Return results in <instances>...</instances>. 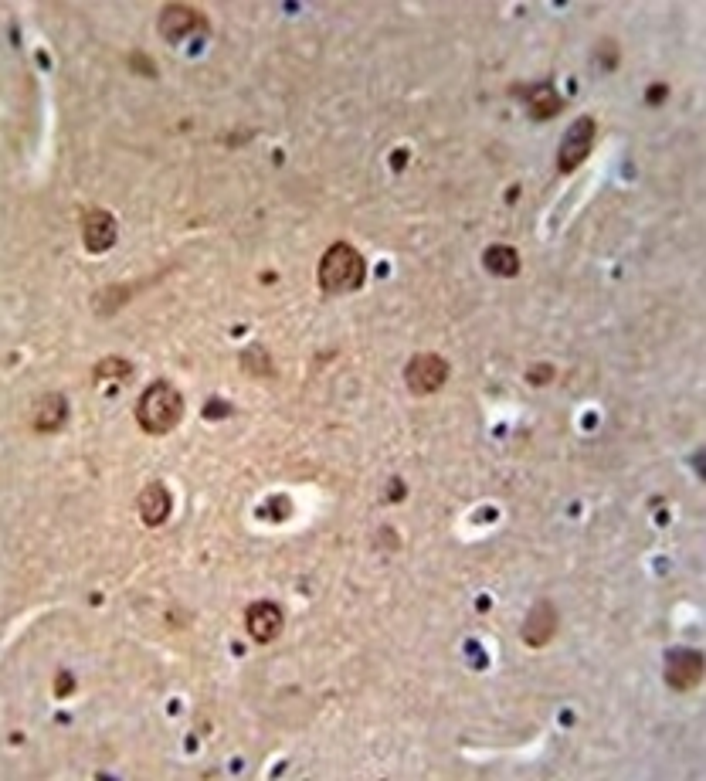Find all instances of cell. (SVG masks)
<instances>
[{
  "mask_svg": "<svg viewBox=\"0 0 706 781\" xmlns=\"http://www.w3.org/2000/svg\"><path fill=\"white\" fill-rule=\"evenodd\" d=\"M184 418V394L170 381H153L136 401V422L146 435H167L174 432Z\"/></svg>",
  "mask_w": 706,
  "mask_h": 781,
  "instance_id": "1",
  "label": "cell"
},
{
  "mask_svg": "<svg viewBox=\"0 0 706 781\" xmlns=\"http://www.w3.org/2000/svg\"><path fill=\"white\" fill-rule=\"evenodd\" d=\"M316 279H320V289L323 293H357L367 279V262L364 255L357 252L353 245L347 242H337L323 252L320 259V269H316Z\"/></svg>",
  "mask_w": 706,
  "mask_h": 781,
  "instance_id": "2",
  "label": "cell"
},
{
  "mask_svg": "<svg viewBox=\"0 0 706 781\" xmlns=\"http://www.w3.org/2000/svg\"><path fill=\"white\" fill-rule=\"evenodd\" d=\"M594 140H598V119L594 116L574 119L571 130H567L561 140V150H557V167H561V174H571V170H578L581 163L591 157Z\"/></svg>",
  "mask_w": 706,
  "mask_h": 781,
  "instance_id": "3",
  "label": "cell"
},
{
  "mask_svg": "<svg viewBox=\"0 0 706 781\" xmlns=\"http://www.w3.org/2000/svg\"><path fill=\"white\" fill-rule=\"evenodd\" d=\"M449 381V360L438 354H418L404 367V384L411 394H435Z\"/></svg>",
  "mask_w": 706,
  "mask_h": 781,
  "instance_id": "4",
  "label": "cell"
},
{
  "mask_svg": "<svg viewBox=\"0 0 706 781\" xmlns=\"http://www.w3.org/2000/svg\"><path fill=\"white\" fill-rule=\"evenodd\" d=\"M703 680V652L696 649H669L666 652V683L673 690H696Z\"/></svg>",
  "mask_w": 706,
  "mask_h": 781,
  "instance_id": "5",
  "label": "cell"
},
{
  "mask_svg": "<svg viewBox=\"0 0 706 781\" xmlns=\"http://www.w3.org/2000/svg\"><path fill=\"white\" fill-rule=\"evenodd\" d=\"M208 24H204V17H201V11L197 7H191V4H167L160 11V34L167 41H184V38H191L194 31H204Z\"/></svg>",
  "mask_w": 706,
  "mask_h": 781,
  "instance_id": "6",
  "label": "cell"
},
{
  "mask_svg": "<svg viewBox=\"0 0 706 781\" xmlns=\"http://www.w3.org/2000/svg\"><path fill=\"white\" fill-rule=\"evenodd\" d=\"M82 245L85 252L102 255L116 245V218L102 208H89L82 214Z\"/></svg>",
  "mask_w": 706,
  "mask_h": 781,
  "instance_id": "7",
  "label": "cell"
},
{
  "mask_svg": "<svg viewBox=\"0 0 706 781\" xmlns=\"http://www.w3.org/2000/svg\"><path fill=\"white\" fill-rule=\"evenodd\" d=\"M245 625H248V635H252L255 642H275L282 635V625H286V619H282V608L275 602H255L252 608L245 612Z\"/></svg>",
  "mask_w": 706,
  "mask_h": 781,
  "instance_id": "8",
  "label": "cell"
},
{
  "mask_svg": "<svg viewBox=\"0 0 706 781\" xmlns=\"http://www.w3.org/2000/svg\"><path fill=\"white\" fill-rule=\"evenodd\" d=\"M554 635H557V608L550 602H537L530 608L527 622H523V642H527L530 649H540V646H547Z\"/></svg>",
  "mask_w": 706,
  "mask_h": 781,
  "instance_id": "9",
  "label": "cell"
},
{
  "mask_svg": "<svg viewBox=\"0 0 706 781\" xmlns=\"http://www.w3.org/2000/svg\"><path fill=\"white\" fill-rule=\"evenodd\" d=\"M65 418H68V401H65V394L48 391V394H41V398L34 401L31 428H34V432H41V435H48V432H58V428L65 425Z\"/></svg>",
  "mask_w": 706,
  "mask_h": 781,
  "instance_id": "10",
  "label": "cell"
},
{
  "mask_svg": "<svg viewBox=\"0 0 706 781\" xmlns=\"http://www.w3.org/2000/svg\"><path fill=\"white\" fill-rule=\"evenodd\" d=\"M513 96L527 102L533 119H554L564 109V99L554 92V85H520V89H513Z\"/></svg>",
  "mask_w": 706,
  "mask_h": 781,
  "instance_id": "11",
  "label": "cell"
},
{
  "mask_svg": "<svg viewBox=\"0 0 706 781\" xmlns=\"http://www.w3.org/2000/svg\"><path fill=\"white\" fill-rule=\"evenodd\" d=\"M136 506H140V520L146 527H160L163 520L170 517V489L163 483H150L143 486V493L136 496Z\"/></svg>",
  "mask_w": 706,
  "mask_h": 781,
  "instance_id": "12",
  "label": "cell"
},
{
  "mask_svg": "<svg viewBox=\"0 0 706 781\" xmlns=\"http://www.w3.org/2000/svg\"><path fill=\"white\" fill-rule=\"evenodd\" d=\"M486 269L499 279H513L520 272V252L513 245H489L486 255H482Z\"/></svg>",
  "mask_w": 706,
  "mask_h": 781,
  "instance_id": "13",
  "label": "cell"
},
{
  "mask_svg": "<svg viewBox=\"0 0 706 781\" xmlns=\"http://www.w3.org/2000/svg\"><path fill=\"white\" fill-rule=\"evenodd\" d=\"M129 296H133V286H113V289H102V293L92 299V306H96V313L106 316V313H116Z\"/></svg>",
  "mask_w": 706,
  "mask_h": 781,
  "instance_id": "14",
  "label": "cell"
},
{
  "mask_svg": "<svg viewBox=\"0 0 706 781\" xmlns=\"http://www.w3.org/2000/svg\"><path fill=\"white\" fill-rule=\"evenodd\" d=\"M126 381V377H133V364L123 357H106L96 364V381Z\"/></svg>",
  "mask_w": 706,
  "mask_h": 781,
  "instance_id": "15",
  "label": "cell"
},
{
  "mask_svg": "<svg viewBox=\"0 0 706 781\" xmlns=\"http://www.w3.org/2000/svg\"><path fill=\"white\" fill-rule=\"evenodd\" d=\"M72 676H68V673H58V680H55V693H58V697H72Z\"/></svg>",
  "mask_w": 706,
  "mask_h": 781,
  "instance_id": "16",
  "label": "cell"
},
{
  "mask_svg": "<svg viewBox=\"0 0 706 781\" xmlns=\"http://www.w3.org/2000/svg\"><path fill=\"white\" fill-rule=\"evenodd\" d=\"M530 381L533 384H544V381H550V377H554V367H530Z\"/></svg>",
  "mask_w": 706,
  "mask_h": 781,
  "instance_id": "17",
  "label": "cell"
},
{
  "mask_svg": "<svg viewBox=\"0 0 706 781\" xmlns=\"http://www.w3.org/2000/svg\"><path fill=\"white\" fill-rule=\"evenodd\" d=\"M662 96H666V85H656V89H649V102H652V99L659 102Z\"/></svg>",
  "mask_w": 706,
  "mask_h": 781,
  "instance_id": "18",
  "label": "cell"
}]
</instances>
